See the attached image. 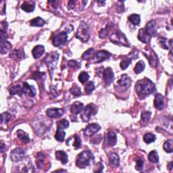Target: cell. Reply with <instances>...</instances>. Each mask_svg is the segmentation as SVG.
Instances as JSON below:
<instances>
[{
    "label": "cell",
    "mask_w": 173,
    "mask_h": 173,
    "mask_svg": "<svg viewBox=\"0 0 173 173\" xmlns=\"http://www.w3.org/2000/svg\"><path fill=\"white\" fill-rule=\"evenodd\" d=\"M168 168L170 170V171H172V162H169L168 164Z\"/></svg>",
    "instance_id": "f5cc1de1"
},
{
    "label": "cell",
    "mask_w": 173,
    "mask_h": 173,
    "mask_svg": "<svg viewBox=\"0 0 173 173\" xmlns=\"http://www.w3.org/2000/svg\"><path fill=\"white\" fill-rule=\"evenodd\" d=\"M128 20H130L131 23L133 24L138 25L141 22V18L139 16V15L134 14H131L128 16Z\"/></svg>",
    "instance_id": "836d02e7"
},
{
    "label": "cell",
    "mask_w": 173,
    "mask_h": 173,
    "mask_svg": "<svg viewBox=\"0 0 173 173\" xmlns=\"http://www.w3.org/2000/svg\"><path fill=\"white\" fill-rule=\"evenodd\" d=\"M1 41V44H0V51H1L2 54H5L8 53L11 49V44L7 41L6 40H0Z\"/></svg>",
    "instance_id": "7402d4cb"
},
{
    "label": "cell",
    "mask_w": 173,
    "mask_h": 173,
    "mask_svg": "<svg viewBox=\"0 0 173 173\" xmlns=\"http://www.w3.org/2000/svg\"><path fill=\"white\" fill-rule=\"evenodd\" d=\"M45 52V48L43 45H37L33 49V57L37 59L39 58L41 56H42L43 54Z\"/></svg>",
    "instance_id": "44dd1931"
},
{
    "label": "cell",
    "mask_w": 173,
    "mask_h": 173,
    "mask_svg": "<svg viewBox=\"0 0 173 173\" xmlns=\"http://www.w3.org/2000/svg\"><path fill=\"white\" fill-rule=\"evenodd\" d=\"M69 127V122L66 119H62L57 122V127L62 128H67Z\"/></svg>",
    "instance_id": "b9f144b4"
},
{
    "label": "cell",
    "mask_w": 173,
    "mask_h": 173,
    "mask_svg": "<svg viewBox=\"0 0 173 173\" xmlns=\"http://www.w3.org/2000/svg\"><path fill=\"white\" fill-rule=\"evenodd\" d=\"M64 114V110L61 108H49L47 110V115L49 118H59Z\"/></svg>",
    "instance_id": "5bb4252c"
},
{
    "label": "cell",
    "mask_w": 173,
    "mask_h": 173,
    "mask_svg": "<svg viewBox=\"0 0 173 173\" xmlns=\"http://www.w3.org/2000/svg\"><path fill=\"white\" fill-rule=\"evenodd\" d=\"M45 24V20L41 17H37L31 21V25L33 27H42Z\"/></svg>",
    "instance_id": "4dcf8cb0"
},
{
    "label": "cell",
    "mask_w": 173,
    "mask_h": 173,
    "mask_svg": "<svg viewBox=\"0 0 173 173\" xmlns=\"http://www.w3.org/2000/svg\"><path fill=\"white\" fill-rule=\"evenodd\" d=\"M146 32L150 34V37L156 36L157 34V25L154 20H151L146 24Z\"/></svg>",
    "instance_id": "4fadbf2b"
},
{
    "label": "cell",
    "mask_w": 173,
    "mask_h": 173,
    "mask_svg": "<svg viewBox=\"0 0 173 173\" xmlns=\"http://www.w3.org/2000/svg\"><path fill=\"white\" fill-rule=\"evenodd\" d=\"M159 44L160 45V46L162 47V48H164V49H168L170 46L172 45V39L168 40L166 38H160L159 40Z\"/></svg>",
    "instance_id": "4316f807"
},
{
    "label": "cell",
    "mask_w": 173,
    "mask_h": 173,
    "mask_svg": "<svg viewBox=\"0 0 173 173\" xmlns=\"http://www.w3.org/2000/svg\"><path fill=\"white\" fill-rule=\"evenodd\" d=\"M45 155H44V153H39L38 154H37V164L39 168H43V166H44V163H45Z\"/></svg>",
    "instance_id": "f1b7e54d"
},
{
    "label": "cell",
    "mask_w": 173,
    "mask_h": 173,
    "mask_svg": "<svg viewBox=\"0 0 173 173\" xmlns=\"http://www.w3.org/2000/svg\"><path fill=\"white\" fill-rule=\"evenodd\" d=\"M11 119V116L8 112H4L2 114V124H3L4 122L7 123L8 121H10Z\"/></svg>",
    "instance_id": "c3c4849f"
},
{
    "label": "cell",
    "mask_w": 173,
    "mask_h": 173,
    "mask_svg": "<svg viewBox=\"0 0 173 173\" xmlns=\"http://www.w3.org/2000/svg\"><path fill=\"white\" fill-rule=\"evenodd\" d=\"M110 56H111L110 53H109L107 51H105V50L99 51L96 53V62L99 63V62L104 61L106 59H108L110 57Z\"/></svg>",
    "instance_id": "d6986e66"
},
{
    "label": "cell",
    "mask_w": 173,
    "mask_h": 173,
    "mask_svg": "<svg viewBox=\"0 0 173 173\" xmlns=\"http://www.w3.org/2000/svg\"><path fill=\"white\" fill-rule=\"evenodd\" d=\"M164 97L161 94H157L154 99V106L158 110H162L164 106Z\"/></svg>",
    "instance_id": "ac0fdd59"
},
{
    "label": "cell",
    "mask_w": 173,
    "mask_h": 173,
    "mask_svg": "<svg viewBox=\"0 0 173 173\" xmlns=\"http://www.w3.org/2000/svg\"><path fill=\"white\" fill-rule=\"evenodd\" d=\"M56 157L63 164H66L68 162V155L64 151H57L56 152Z\"/></svg>",
    "instance_id": "cb8c5ba5"
},
{
    "label": "cell",
    "mask_w": 173,
    "mask_h": 173,
    "mask_svg": "<svg viewBox=\"0 0 173 173\" xmlns=\"http://www.w3.org/2000/svg\"><path fill=\"white\" fill-rule=\"evenodd\" d=\"M97 111V107L94 104L91 103V104L87 106L86 108H85L83 114L81 115V118L85 122L89 121L90 120L91 117L96 114Z\"/></svg>",
    "instance_id": "5b68a950"
},
{
    "label": "cell",
    "mask_w": 173,
    "mask_h": 173,
    "mask_svg": "<svg viewBox=\"0 0 173 173\" xmlns=\"http://www.w3.org/2000/svg\"><path fill=\"white\" fill-rule=\"evenodd\" d=\"M145 67H146L145 62L143 60H141L139 62H138L136 64V65H135L134 71L136 74H139L144 70Z\"/></svg>",
    "instance_id": "f546056e"
},
{
    "label": "cell",
    "mask_w": 173,
    "mask_h": 173,
    "mask_svg": "<svg viewBox=\"0 0 173 173\" xmlns=\"http://www.w3.org/2000/svg\"><path fill=\"white\" fill-rule=\"evenodd\" d=\"M68 65L70 68H74V69H78V68H79L80 67H81L79 63L77 62V61H75V60H70V62H68Z\"/></svg>",
    "instance_id": "681fc988"
},
{
    "label": "cell",
    "mask_w": 173,
    "mask_h": 173,
    "mask_svg": "<svg viewBox=\"0 0 173 173\" xmlns=\"http://www.w3.org/2000/svg\"><path fill=\"white\" fill-rule=\"evenodd\" d=\"M63 129H64V128L58 127L57 131H56V133L55 135L56 139L58 141H60V142H63V141H64V138L66 135L65 131Z\"/></svg>",
    "instance_id": "484cf974"
},
{
    "label": "cell",
    "mask_w": 173,
    "mask_h": 173,
    "mask_svg": "<svg viewBox=\"0 0 173 173\" xmlns=\"http://www.w3.org/2000/svg\"><path fill=\"white\" fill-rule=\"evenodd\" d=\"M17 136L19 138V139L22 141H23L24 143H29V141H30V139H29V135H28V134H27L26 133H25L24 131H23V130H18L17 131Z\"/></svg>",
    "instance_id": "83f0119b"
},
{
    "label": "cell",
    "mask_w": 173,
    "mask_h": 173,
    "mask_svg": "<svg viewBox=\"0 0 173 173\" xmlns=\"http://www.w3.org/2000/svg\"><path fill=\"white\" fill-rule=\"evenodd\" d=\"M89 78V75L86 72H82L78 76V80L82 84H84L87 82Z\"/></svg>",
    "instance_id": "ab89813d"
},
{
    "label": "cell",
    "mask_w": 173,
    "mask_h": 173,
    "mask_svg": "<svg viewBox=\"0 0 173 173\" xmlns=\"http://www.w3.org/2000/svg\"><path fill=\"white\" fill-rule=\"evenodd\" d=\"M131 79L127 74H122L117 82V87L120 90H127L131 85Z\"/></svg>",
    "instance_id": "8992f818"
},
{
    "label": "cell",
    "mask_w": 173,
    "mask_h": 173,
    "mask_svg": "<svg viewBox=\"0 0 173 173\" xmlns=\"http://www.w3.org/2000/svg\"><path fill=\"white\" fill-rule=\"evenodd\" d=\"M151 116H152V113L149 111H143L142 114L141 115V121H142L144 124L148 122L151 118Z\"/></svg>",
    "instance_id": "8d00e7d4"
},
{
    "label": "cell",
    "mask_w": 173,
    "mask_h": 173,
    "mask_svg": "<svg viewBox=\"0 0 173 173\" xmlns=\"http://www.w3.org/2000/svg\"><path fill=\"white\" fill-rule=\"evenodd\" d=\"M25 153H26V150L21 148H16L14 149L10 153V158L12 161L18 162L23 159Z\"/></svg>",
    "instance_id": "ba28073f"
},
{
    "label": "cell",
    "mask_w": 173,
    "mask_h": 173,
    "mask_svg": "<svg viewBox=\"0 0 173 173\" xmlns=\"http://www.w3.org/2000/svg\"><path fill=\"white\" fill-rule=\"evenodd\" d=\"M94 160V157L92 153L89 151L85 150L77 156L76 164L78 168H85L90 165L91 162Z\"/></svg>",
    "instance_id": "7a4b0ae2"
},
{
    "label": "cell",
    "mask_w": 173,
    "mask_h": 173,
    "mask_svg": "<svg viewBox=\"0 0 173 173\" xmlns=\"http://www.w3.org/2000/svg\"><path fill=\"white\" fill-rule=\"evenodd\" d=\"M105 142L107 146L109 147L114 146L117 142V137L116 135L112 131H109L108 133L106 135L105 137Z\"/></svg>",
    "instance_id": "30bf717a"
},
{
    "label": "cell",
    "mask_w": 173,
    "mask_h": 173,
    "mask_svg": "<svg viewBox=\"0 0 173 173\" xmlns=\"http://www.w3.org/2000/svg\"><path fill=\"white\" fill-rule=\"evenodd\" d=\"M23 93L27 96H31V97H34L36 95V89H34L33 86L29 85V84L27 83H24L23 86Z\"/></svg>",
    "instance_id": "9a60e30c"
},
{
    "label": "cell",
    "mask_w": 173,
    "mask_h": 173,
    "mask_svg": "<svg viewBox=\"0 0 173 173\" xmlns=\"http://www.w3.org/2000/svg\"><path fill=\"white\" fill-rule=\"evenodd\" d=\"M164 150L166 152L168 153H172V140L169 139L167 140L164 144Z\"/></svg>",
    "instance_id": "f35d334b"
},
{
    "label": "cell",
    "mask_w": 173,
    "mask_h": 173,
    "mask_svg": "<svg viewBox=\"0 0 173 173\" xmlns=\"http://www.w3.org/2000/svg\"><path fill=\"white\" fill-rule=\"evenodd\" d=\"M110 29V26L108 24V25H107L106 28H105V29H103L101 31H100L99 34V37H101L102 39H103V38H105L106 37L108 36V31H109Z\"/></svg>",
    "instance_id": "7dc6e473"
},
{
    "label": "cell",
    "mask_w": 173,
    "mask_h": 173,
    "mask_svg": "<svg viewBox=\"0 0 173 173\" xmlns=\"http://www.w3.org/2000/svg\"><path fill=\"white\" fill-rule=\"evenodd\" d=\"M150 34L146 32V29H141L139 31V34H138V39L139 41H142L143 43H146L150 41Z\"/></svg>",
    "instance_id": "ffe728a7"
},
{
    "label": "cell",
    "mask_w": 173,
    "mask_h": 173,
    "mask_svg": "<svg viewBox=\"0 0 173 173\" xmlns=\"http://www.w3.org/2000/svg\"><path fill=\"white\" fill-rule=\"evenodd\" d=\"M131 63V59H122L120 64V67L122 69V70H125L126 68H127L128 66Z\"/></svg>",
    "instance_id": "f6af8a7d"
},
{
    "label": "cell",
    "mask_w": 173,
    "mask_h": 173,
    "mask_svg": "<svg viewBox=\"0 0 173 173\" xmlns=\"http://www.w3.org/2000/svg\"><path fill=\"white\" fill-rule=\"evenodd\" d=\"M124 2H122V5H117V12L119 13H121V12H124Z\"/></svg>",
    "instance_id": "f907efd6"
},
{
    "label": "cell",
    "mask_w": 173,
    "mask_h": 173,
    "mask_svg": "<svg viewBox=\"0 0 173 173\" xmlns=\"http://www.w3.org/2000/svg\"><path fill=\"white\" fill-rule=\"evenodd\" d=\"M110 164L113 168H117L120 164V158L117 153H111L109 155Z\"/></svg>",
    "instance_id": "2e32d148"
},
{
    "label": "cell",
    "mask_w": 173,
    "mask_h": 173,
    "mask_svg": "<svg viewBox=\"0 0 173 173\" xmlns=\"http://www.w3.org/2000/svg\"><path fill=\"white\" fill-rule=\"evenodd\" d=\"M21 9L26 12H32L34 10V3L31 1L24 2L21 5Z\"/></svg>",
    "instance_id": "d4e9b609"
},
{
    "label": "cell",
    "mask_w": 173,
    "mask_h": 173,
    "mask_svg": "<svg viewBox=\"0 0 173 173\" xmlns=\"http://www.w3.org/2000/svg\"><path fill=\"white\" fill-rule=\"evenodd\" d=\"M94 53H95V50L93 48H91L89 49H88L87 52H85L83 53V55L82 56V58L85 60H88V59H90L93 58Z\"/></svg>",
    "instance_id": "d590c367"
},
{
    "label": "cell",
    "mask_w": 173,
    "mask_h": 173,
    "mask_svg": "<svg viewBox=\"0 0 173 173\" xmlns=\"http://www.w3.org/2000/svg\"><path fill=\"white\" fill-rule=\"evenodd\" d=\"M94 89H95V85H94L93 82H92V81H91V82H89V83H88L86 85L85 88V90L86 94H87V95H89V94L92 93L93 91H94Z\"/></svg>",
    "instance_id": "60d3db41"
},
{
    "label": "cell",
    "mask_w": 173,
    "mask_h": 173,
    "mask_svg": "<svg viewBox=\"0 0 173 173\" xmlns=\"http://www.w3.org/2000/svg\"><path fill=\"white\" fill-rule=\"evenodd\" d=\"M9 91H10V93L11 95H16V94H17V95L22 96L23 93V87L19 84L15 85L10 87Z\"/></svg>",
    "instance_id": "603a6c76"
},
{
    "label": "cell",
    "mask_w": 173,
    "mask_h": 173,
    "mask_svg": "<svg viewBox=\"0 0 173 173\" xmlns=\"http://www.w3.org/2000/svg\"><path fill=\"white\" fill-rule=\"evenodd\" d=\"M76 37L83 42H87L89 40L90 37L89 28L88 27L87 24L85 22H82L81 23L77 30Z\"/></svg>",
    "instance_id": "3957f363"
},
{
    "label": "cell",
    "mask_w": 173,
    "mask_h": 173,
    "mask_svg": "<svg viewBox=\"0 0 173 173\" xmlns=\"http://www.w3.org/2000/svg\"><path fill=\"white\" fill-rule=\"evenodd\" d=\"M82 142L80 137L78 135H74V141L73 143V146L75 149H79L81 147Z\"/></svg>",
    "instance_id": "7bdbcfd3"
},
{
    "label": "cell",
    "mask_w": 173,
    "mask_h": 173,
    "mask_svg": "<svg viewBox=\"0 0 173 173\" xmlns=\"http://www.w3.org/2000/svg\"><path fill=\"white\" fill-rule=\"evenodd\" d=\"M84 108V105L83 103L79 102H75L72 103L71 107H70V112L72 114H78L83 111Z\"/></svg>",
    "instance_id": "e0dca14e"
},
{
    "label": "cell",
    "mask_w": 173,
    "mask_h": 173,
    "mask_svg": "<svg viewBox=\"0 0 173 173\" xmlns=\"http://www.w3.org/2000/svg\"><path fill=\"white\" fill-rule=\"evenodd\" d=\"M100 128H101V127H100V126L98 124H90L87 125L86 128H85L84 134L85 135V137H91L97 133L100 130Z\"/></svg>",
    "instance_id": "9c48e42d"
},
{
    "label": "cell",
    "mask_w": 173,
    "mask_h": 173,
    "mask_svg": "<svg viewBox=\"0 0 173 173\" xmlns=\"http://www.w3.org/2000/svg\"><path fill=\"white\" fill-rule=\"evenodd\" d=\"M156 137L155 135H154L152 133H146V135H144V137H143L144 141L146 143H147V144L154 142V141H155V140H156Z\"/></svg>",
    "instance_id": "e575fe53"
},
{
    "label": "cell",
    "mask_w": 173,
    "mask_h": 173,
    "mask_svg": "<svg viewBox=\"0 0 173 173\" xmlns=\"http://www.w3.org/2000/svg\"><path fill=\"white\" fill-rule=\"evenodd\" d=\"M68 40V36L67 34L64 32H62L57 34L53 39V45L56 47H58L59 45H62L63 44H64Z\"/></svg>",
    "instance_id": "8fae6325"
},
{
    "label": "cell",
    "mask_w": 173,
    "mask_h": 173,
    "mask_svg": "<svg viewBox=\"0 0 173 173\" xmlns=\"http://www.w3.org/2000/svg\"><path fill=\"white\" fill-rule=\"evenodd\" d=\"M156 89L155 85L148 78H144L137 81L135 85V92L140 98L143 99L153 93Z\"/></svg>",
    "instance_id": "6da1fadb"
},
{
    "label": "cell",
    "mask_w": 173,
    "mask_h": 173,
    "mask_svg": "<svg viewBox=\"0 0 173 173\" xmlns=\"http://www.w3.org/2000/svg\"><path fill=\"white\" fill-rule=\"evenodd\" d=\"M103 80H104L106 84L107 85H110L114 79V74L111 68H107L106 70L103 71Z\"/></svg>",
    "instance_id": "7c38bea8"
},
{
    "label": "cell",
    "mask_w": 173,
    "mask_h": 173,
    "mask_svg": "<svg viewBox=\"0 0 173 173\" xmlns=\"http://www.w3.org/2000/svg\"><path fill=\"white\" fill-rule=\"evenodd\" d=\"M148 159L152 163H158L159 162L158 154L156 151H152L149 154Z\"/></svg>",
    "instance_id": "d6a6232c"
},
{
    "label": "cell",
    "mask_w": 173,
    "mask_h": 173,
    "mask_svg": "<svg viewBox=\"0 0 173 173\" xmlns=\"http://www.w3.org/2000/svg\"><path fill=\"white\" fill-rule=\"evenodd\" d=\"M24 52L22 50H14L12 52L10 57L14 59H22L24 58Z\"/></svg>",
    "instance_id": "1f68e13d"
},
{
    "label": "cell",
    "mask_w": 173,
    "mask_h": 173,
    "mask_svg": "<svg viewBox=\"0 0 173 173\" xmlns=\"http://www.w3.org/2000/svg\"><path fill=\"white\" fill-rule=\"evenodd\" d=\"M144 164V160L142 157H139L136 159V169L138 171H141L143 168Z\"/></svg>",
    "instance_id": "ee69618b"
},
{
    "label": "cell",
    "mask_w": 173,
    "mask_h": 173,
    "mask_svg": "<svg viewBox=\"0 0 173 173\" xmlns=\"http://www.w3.org/2000/svg\"><path fill=\"white\" fill-rule=\"evenodd\" d=\"M59 55L57 53L53 52L47 54L44 59V62L48 65V67L50 70L52 71L58 62Z\"/></svg>",
    "instance_id": "277c9868"
},
{
    "label": "cell",
    "mask_w": 173,
    "mask_h": 173,
    "mask_svg": "<svg viewBox=\"0 0 173 173\" xmlns=\"http://www.w3.org/2000/svg\"><path fill=\"white\" fill-rule=\"evenodd\" d=\"M147 58L149 59L150 65L152 66V67H156L157 64H158V58H157L156 56H155V53L150 55V57Z\"/></svg>",
    "instance_id": "bcb514c9"
},
{
    "label": "cell",
    "mask_w": 173,
    "mask_h": 173,
    "mask_svg": "<svg viewBox=\"0 0 173 173\" xmlns=\"http://www.w3.org/2000/svg\"><path fill=\"white\" fill-rule=\"evenodd\" d=\"M70 93L72 94V95L76 96V97L81 96L82 95L81 88L78 85H73L71 87V89H70Z\"/></svg>",
    "instance_id": "74e56055"
},
{
    "label": "cell",
    "mask_w": 173,
    "mask_h": 173,
    "mask_svg": "<svg viewBox=\"0 0 173 173\" xmlns=\"http://www.w3.org/2000/svg\"><path fill=\"white\" fill-rule=\"evenodd\" d=\"M75 4H76V2L75 1H70L69 2V4H68V9L69 10H72V9H73Z\"/></svg>",
    "instance_id": "816d5d0a"
},
{
    "label": "cell",
    "mask_w": 173,
    "mask_h": 173,
    "mask_svg": "<svg viewBox=\"0 0 173 173\" xmlns=\"http://www.w3.org/2000/svg\"><path fill=\"white\" fill-rule=\"evenodd\" d=\"M110 40L113 43L117 44V45L121 44L122 45L128 46V42L127 39H126L124 34H122L120 32H117L115 33L114 34H112L110 37Z\"/></svg>",
    "instance_id": "52a82bcc"
}]
</instances>
